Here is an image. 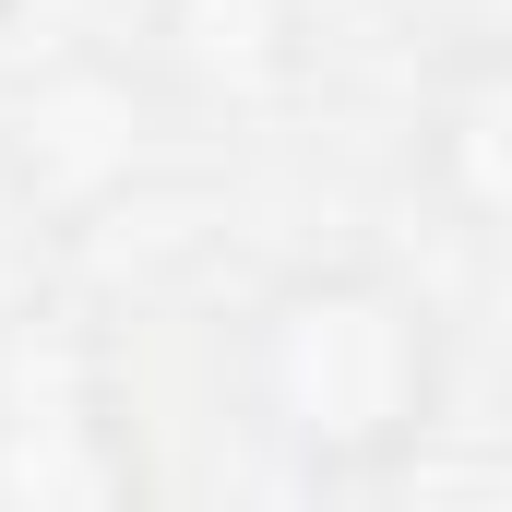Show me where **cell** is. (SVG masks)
I'll return each mask as SVG.
<instances>
[{
	"label": "cell",
	"instance_id": "1",
	"mask_svg": "<svg viewBox=\"0 0 512 512\" xmlns=\"http://www.w3.org/2000/svg\"><path fill=\"white\" fill-rule=\"evenodd\" d=\"M227 393L298 489H382L453 405V334L382 262H298L239 310Z\"/></svg>",
	"mask_w": 512,
	"mask_h": 512
},
{
	"label": "cell",
	"instance_id": "2",
	"mask_svg": "<svg viewBox=\"0 0 512 512\" xmlns=\"http://www.w3.org/2000/svg\"><path fill=\"white\" fill-rule=\"evenodd\" d=\"M0 501H36V512L143 501V441H131L120 382L84 334L24 322L0 346Z\"/></svg>",
	"mask_w": 512,
	"mask_h": 512
},
{
	"label": "cell",
	"instance_id": "3",
	"mask_svg": "<svg viewBox=\"0 0 512 512\" xmlns=\"http://www.w3.org/2000/svg\"><path fill=\"white\" fill-rule=\"evenodd\" d=\"M143 143H155V84L131 60H60L0 108V167L48 215H96L108 191H131Z\"/></svg>",
	"mask_w": 512,
	"mask_h": 512
},
{
	"label": "cell",
	"instance_id": "4",
	"mask_svg": "<svg viewBox=\"0 0 512 512\" xmlns=\"http://www.w3.org/2000/svg\"><path fill=\"white\" fill-rule=\"evenodd\" d=\"M298 72H310L298 0H143V84L179 108L251 120L274 96H298Z\"/></svg>",
	"mask_w": 512,
	"mask_h": 512
},
{
	"label": "cell",
	"instance_id": "5",
	"mask_svg": "<svg viewBox=\"0 0 512 512\" xmlns=\"http://www.w3.org/2000/svg\"><path fill=\"white\" fill-rule=\"evenodd\" d=\"M417 191L441 203V227L453 239H501L512 215V60L477 36V48H453L441 60V84L417 96Z\"/></svg>",
	"mask_w": 512,
	"mask_h": 512
},
{
	"label": "cell",
	"instance_id": "6",
	"mask_svg": "<svg viewBox=\"0 0 512 512\" xmlns=\"http://www.w3.org/2000/svg\"><path fill=\"white\" fill-rule=\"evenodd\" d=\"M12 12H24V0H0V24H12Z\"/></svg>",
	"mask_w": 512,
	"mask_h": 512
}]
</instances>
